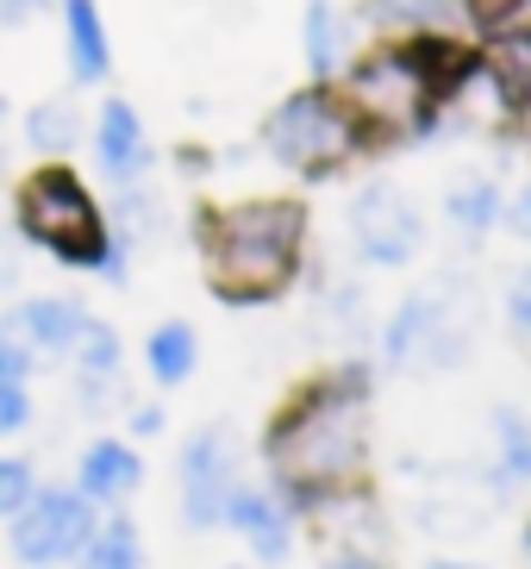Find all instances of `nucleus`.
I'll return each mask as SVG.
<instances>
[{"label":"nucleus","instance_id":"393cba45","mask_svg":"<svg viewBox=\"0 0 531 569\" xmlns=\"http://www.w3.org/2000/svg\"><path fill=\"white\" fill-rule=\"evenodd\" d=\"M38 0H0V19H19V13H32Z\"/></svg>","mask_w":531,"mask_h":569},{"label":"nucleus","instance_id":"9d476101","mask_svg":"<svg viewBox=\"0 0 531 569\" xmlns=\"http://www.w3.org/2000/svg\"><path fill=\"white\" fill-rule=\"evenodd\" d=\"M94 151H100V169L107 176H138L150 163V144H144V119L132 113L126 101H107L100 107V126H94Z\"/></svg>","mask_w":531,"mask_h":569},{"label":"nucleus","instance_id":"0eeeda50","mask_svg":"<svg viewBox=\"0 0 531 569\" xmlns=\"http://www.w3.org/2000/svg\"><path fill=\"white\" fill-rule=\"evenodd\" d=\"M182 488H188V519L213 526L226 519V495H232V451L219 432H200L182 451Z\"/></svg>","mask_w":531,"mask_h":569},{"label":"nucleus","instance_id":"4468645a","mask_svg":"<svg viewBox=\"0 0 531 569\" xmlns=\"http://www.w3.org/2000/svg\"><path fill=\"white\" fill-rule=\"evenodd\" d=\"M138 563H144V551H138V532L126 526V519H113V526L88 532L82 569H138Z\"/></svg>","mask_w":531,"mask_h":569},{"label":"nucleus","instance_id":"39448f33","mask_svg":"<svg viewBox=\"0 0 531 569\" xmlns=\"http://www.w3.org/2000/svg\"><path fill=\"white\" fill-rule=\"evenodd\" d=\"M350 144H357V113L338 94H325V88L288 94L269 113V151L282 157L288 169H332Z\"/></svg>","mask_w":531,"mask_h":569},{"label":"nucleus","instance_id":"6ab92c4d","mask_svg":"<svg viewBox=\"0 0 531 569\" xmlns=\"http://www.w3.org/2000/svg\"><path fill=\"white\" fill-rule=\"evenodd\" d=\"M338 13L332 7H325V0H319L313 13H307V63L319 69V76H325V69H338Z\"/></svg>","mask_w":531,"mask_h":569},{"label":"nucleus","instance_id":"a211bd4d","mask_svg":"<svg viewBox=\"0 0 531 569\" xmlns=\"http://www.w3.org/2000/svg\"><path fill=\"white\" fill-rule=\"evenodd\" d=\"M475 13H482L488 32H500L507 44L531 51V0H475Z\"/></svg>","mask_w":531,"mask_h":569},{"label":"nucleus","instance_id":"bb28decb","mask_svg":"<svg viewBox=\"0 0 531 569\" xmlns=\"http://www.w3.org/2000/svg\"><path fill=\"white\" fill-rule=\"evenodd\" d=\"M432 569H469V563H432Z\"/></svg>","mask_w":531,"mask_h":569},{"label":"nucleus","instance_id":"b1692460","mask_svg":"<svg viewBox=\"0 0 531 569\" xmlns=\"http://www.w3.org/2000/svg\"><path fill=\"white\" fill-rule=\"evenodd\" d=\"M513 319L531 332V276H519V288H513Z\"/></svg>","mask_w":531,"mask_h":569},{"label":"nucleus","instance_id":"cd10ccee","mask_svg":"<svg viewBox=\"0 0 531 569\" xmlns=\"http://www.w3.org/2000/svg\"><path fill=\"white\" fill-rule=\"evenodd\" d=\"M525 551H531V532H525Z\"/></svg>","mask_w":531,"mask_h":569},{"label":"nucleus","instance_id":"20e7f679","mask_svg":"<svg viewBox=\"0 0 531 569\" xmlns=\"http://www.w3.org/2000/svg\"><path fill=\"white\" fill-rule=\"evenodd\" d=\"M444 38L425 44H388V51L363 57L350 76V113L375 119V126H407L425 107V94H438V69H444Z\"/></svg>","mask_w":531,"mask_h":569},{"label":"nucleus","instance_id":"4be33fe9","mask_svg":"<svg viewBox=\"0 0 531 569\" xmlns=\"http://www.w3.org/2000/svg\"><path fill=\"white\" fill-rule=\"evenodd\" d=\"M375 7H382V13L388 19H438V13H444V0H375Z\"/></svg>","mask_w":531,"mask_h":569},{"label":"nucleus","instance_id":"f257e3e1","mask_svg":"<svg viewBox=\"0 0 531 569\" xmlns=\"http://www.w3.org/2000/svg\"><path fill=\"white\" fill-rule=\"evenodd\" d=\"M307 213L294 201H244L207 219V276L226 301H269L300 263Z\"/></svg>","mask_w":531,"mask_h":569},{"label":"nucleus","instance_id":"aec40b11","mask_svg":"<svg viewBox=\"0 0 531 569\" xmlns=\"http://www.w3.org/2000/svg\"><path fill=\"white\" fill-rule=\"evenodd\" d=\"M76 357H82L88 369H113L119 345H113V332H107V326H94V319H88L82 338H76Z\"/></svg>","mask_w":531,"mask_h":569},{"label":"nucleus","instance_id":"f8f14e48","mask_svg":"<svg viewBox=\"0 0 531 569\" xmlns=\"http://www.w3.org/2000/svg\"><path fill=\"white\" fill-rule=\"evenodd\" d=\"M138 457L126 451V445H94V451L82 457V495L88 501H119V495H132L138 488Z\"/></svg>","mask_w":531,"mask_h":569},{"label":"nucleus","instance_id":"1a4fd4ad","mask_svg":"<svg viewBox=\"0 0 531 569\" xmlns=\"http://www.w3.org/2000/svg\"><path fill=\"white\" fill-rule=\"evenodd\" d=\"M88 313L76 301H26L13 319H7V345H38V351H76Z\"/></svg>","mask_w":531,"mask_h":569},{"label":"nucleus","instance_id":"dca6fc26","mask_svg":"<svg viewBox=\"0 0 531 569\" xmlns=\"http://www.w3.org/2000/svg\"><path fill=\"white\" fill-rule=\"evenodd\" d=\"M26 351L19 345H0V432H19L26 426Z\"/></svg>","mask_w":531,"mask_h":569},{"label":"nucleus","instance_id":"412c9836","mask_svg":"<svg viewBox=\"0 0 531 569\" xmlns=\"http://www.w3.org/2000/svg\"><path fill=\"white\" fill-rule=\"evenodd\" d=\"M26 495H32V469L7 457V463H0V519L19 513V507H26Z\"/></svg>","mask_w":531,"mask_h":569},{"label":"nucleus","instance_id":"a878e982","mask_svg":"<svg viewBox=\"0 0 531 569\" xmlns=\"http://www.w3.org/2000/svg\"><path fill=\"white\" fill-rule=\"evenodd\" d=\"M332 569H375V563H363V557H338Z\"/></svg>","mask_w":531,"mask_h":569},{"label":"nucleus","instance_id":"2eb2a0df","mask_svg":"<svg viewBox=\"0 0 531 569\" xmlns=\"http://www.w3.org/2000/svg\"><path fill=\"white\" fill-rule=\"evenodd\" d=\"M194 369V332L188 326H157L150 332V376L157 382H188Z\"/></svg>","mask_w":531,"mask_h":569},{"label":"nucleus","instance_id":"6e6552de","mask_svg":"<svg viewBox=\"0 0 531 569\" xmlns=\"http://www.w3.org/2000/svg\"><path fill=\"white\" fill-rule=\"evenodd\" d=\"M357 238H363V251L375 263H400V257L413 251L419 219H413V207H400V194L369 188L363 201H357Z\"/></svg>","mask_w":531,"mask_h":569},{"label":"nucleus","instance_id":"9b49d317","mask_svg":"<svg viewBox=\"0 0 531 569\" xmlns=\"http://www.w3.org/2000/svg\"><path fill=\"white\" fill-rule=\"evenodd\" d=\"M63 32H69V69L76 82L107 76V26H100L94 0H63Z\"/></svg>","mask_w":531,"mask_h":569},{"label":"nucleus","instance_id":"423d86ee","mask_svg":"<svg viewBox=\"0 0 531 569\" xmlns=\"http://www.w3.org/2000/svg\"><path fill=\"white\" fill-rule=\"evenodd\" d=\"M94 532V513H88V495H63V488H50V495H26L13 519V551L19 563H63L76 557Z\"/></svg>","mask_w":531,"mask_h":569},{"label":"nucleus","instance_id":"7ed1b4c3","mask_svg":"<svg viewBox=\"0 0 531 569\" xmlns=\"http://www.w3.org/2000/svg\"><path fill=\"white\" fill-rule=\"evenodd\" d=\"M19 232L32 238V244H44V251H57L63 263L119 269L113 251H107V232H100L94 194L82 188L76 169H38V176H26V188H19Z\"/></svg>","mask_w":531,"mask_h":569},{"label":"nucleus","instance_id":"ddd939ff","mask_svg":"<svg viewBox=\"0 0 531 569\" xmlns=\"http://www.w3.org/2000/svg\"><path fill=\"white\" fill-rule=\"evenodd\" d=\"M226 519H232V526H244L250 545H257L263 557H282V551H288V526H282V513L269 507V495L232 488V495H226Z\"/></svg>","mask_w":531,"mask_h":569},{"label":"nucleus","instance_id":"5701e85b","mask_svg":"<svg viewBox=\"0 0 531 569\" xmlns=\"http://www.w3.org/2000/svg\"><path fill=\"white\" fill-rule=\"evenodd\" d=\"M457 213H463V219H469V226H482V219H488V213H494V201H488V188H469L463 201H457Z\"/></svg>","mask_w":531,"mask_h":569},{"label":"nucleus","instance_id":"f3484780","mask_svg":"<svg viewBox=\"0 0 531 569\" xmlns=\"http://www.w3.org/2000/svg\"><path fill=\"white\" fill-rule=\"evenodd\" d=\"M26 138L38 151H69L76 144V101H44L26 113Z\"/></svg>","mask_w":531,"mask_h":569},{"label":"nucleus","instance_id":"f03ea898","mask_svg":"<svg viewBox=\"0 0 531 569\" xmlns=\"http://www.w3.org/2000/svg\"><path fill=\"white\" fill-rule=\"evenodd\" d=\"M269 457L294 488L344 482L363 457V395L357 388H313L294 413L269 432Z\"/></svg>","mask_w":531,"mask_h":569}]
</instances>
